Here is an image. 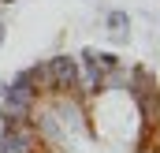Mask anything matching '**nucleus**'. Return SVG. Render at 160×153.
<instances>
[{"mask_svg": "<svg viewBox=\"0 0 160 153\" xmlns=\"http://www.w3.org/2000/svg\"><path fill=\"white\" fill-rule=\"evenodd\" d=\"M48 67V82H52V93H75L78 97V56L71 52H56L45 60Z\"/></svg>", "mask_w": 160, "mask_h": 153, "instance_id": "f257e3e1", "label": "nucleus"}, {"mask_svg": "<svg viewBox=\"0 0 160 153\" xmlns=\"http://www.w3.org/2000/svg\"><path fill=\"white\" fill-rule=\"evenodd\" d=\"M0 153H45V146L34 135V123H11L0 127Z\"/></svg>", "mask_w": 160, "mask_h": 153, "instance_id": "f03ea898", "label": "nucleus"}, {"mask_svg": "<svg viewBox=\"0 0 160 153\" xmlns=\"http://www.w3.org/2000/svg\"><path fill=\"white\" fill-rule=\"evenodd\" d=\"M104 30H108V38L116 45H127L130 41V15L119 11V8H108L104 11Z\"/></svg>", "mask_w": 160, "mask_h": 153, "instance_id": "7ed1b4c3", "label": "nucleus"}, {"mask_svg": "<svg viewBox=\"0 0 160 153\" xmlns=\"http://www.w3.org/2000/svg\"><path fill=\"white\" fill-rule=\"evenodd\" d=\"M127 86H130V67L127 64L112 67L108 75L101 78V93H127Z\"/></svg>", "mask_w": 160, "mask_h": 153, "instance_id": "20e7f679", "label": "nucleus"}, {"mask_svg": "<svg viewBox=\"0 0 160 153\" xmlns=\"http://www.w3.org/2000/svg\"><path fill=\"white\" fill-rule=\"evenodd\" d=\"M4 82H8V78H0V93H4Z\"/></svg>", "mask_w": 160, "mask_h": 153, "instance_id": "39448f33", "label": "nucleus"}, {"mask_svg": "<svg viewBox=\"0 0 160 153\" xmlns=\"http://www.w3.org/2000/svg\"><path fill=\"white\" fill-rule=\"evenodd\" d=\"M0 4H15V0H0Z\"/></svg>", "mask_w": 160, "mask_h": 153, "instance_id": "423d86ee", "label": "nucleus"}]
</instances>
